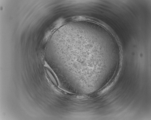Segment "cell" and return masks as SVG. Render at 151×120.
<instances>
[{
	"label": "cell",
	"instance_id": "cell-1",
	"mask_svg": "<svg viewBox=\"0 0 151 120\" xmlns=\"http://www.w3.org/2000/svg\"><path fill=\"white\" fill-rule=\"evenodd\" d=\"M45 69L47 76L51 82L54 86H57L58 85V81L53 72L47 67H45Z\"/></svg>",
	"mask_w": 151,
	"mask_h": 120
}]
</instances>
